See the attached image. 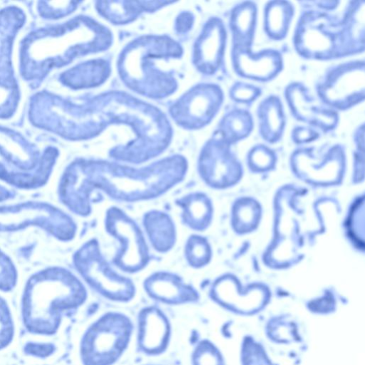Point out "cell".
I'll return each instance as SVG.
<instances>
[{"instance_id":"1","label":"cell","mask_w":365,"mask_h":365,"mask_svg":"<svg viewBox=\"0 0 365 365\" xmlns=\"http://www.w3.org/2000/svg\"><path fill=\"white\" fill-rule=\"evenodd\" d=\"M186 163L180 158L158 162L146 168L129 167L101 162H79L68 170L62 183V197L76 213L87 215L93 190L104 191L121 201L155 197L181 180Z\"/></svg>"},{"instance_id":"2","label":"cell","mask_w":365,"mask_h":365,"mask_svg":"<svg viewBox=\"0 0 365 365\" xmlns=\"http://www.w3.org/2000/svg\"><path fill=\"white\" fill-rule=\"evenodd\" d=\"M85 298L81 282L66 271L35 277L24 293L23 319L31 332L51 334L60 323L61 314L80 304Z\"/></svg>"},{"instance_id":"3","label":"cell","mask_w":365,"mask_h":365,"mask_svg":"<svg viewBox=\"0 0 365 365\" xmlns=\"http://www.w3.org/2000/svg\"><path fill=\"white\" fill-rule=\"evenodd\" d=\"M74 261L87 282L106 297L123 300L133 295L131 281L112 269L101 255L96 240L86 243L76 252Z\"/></svg>"},{"instance_id":"4","label":"cell","mask_w":365,"mask_h":365,"mask_svg":"<svg viewBox=\"0 0 365 365\" xmlns=\"http://www.w3.org/2000/svg\"><path fill=\"white\" fill-rule=\"evenodd\" d=\"M106 228L120 242L114 263L125 272H134L143 269L149 259L148 246L135 222L117 207L109 209Z\"/></svg>"},{"instance_id":"5","label":"cell","mask_w":365,"mask_h":365,"mask_svg":"<svg viewBox=\"0 0 365 365\" xmlns=\"http://www.w3.org/2000/svg\"><path fill=\"white\" fill-rule=\"evenodd\" d=\"M145 287L153 297L170 302L186 301L194 297L192 289L179 277L168 272L150 276L145 281Z\"/></svg>"},{"instance_id":"6","label":"cell","mask_w":365,"mask_h":365,"mask_svg":"<svg viewBox=\"0 0 365 365\" xmlns=\"http://www.w3.org/2000/svg\"><path fill=\"white\" fill-rule=\"evenodd\" d=\"M144 226L154 248L165 252L175 243V232L169 217L163 212L153 211L145 216Z\"/></svg>"},{"instance_id":"7","label":"cell","mask_w":365,"mask_h":365,"mask_svg":"<svg viewBox=\"0 0 365 365\" xmlns=\"http://www.w3.org/2000/svg\"><path fill=\"white\" fill-rule=\"evenodd\" d=\"M182 207V220L187 226L195 230H202L210 217V205L202 194L195 193L181 198L178 202Z\"/></svg>"},{"instance_id":"8","label":"cell","mask_w":365,"mask_h":365,"mask_svg":"<svg viewBox=\"0 0 365 365\" xmlns=\"http://www.w3.org/2000/svg\"><path fill=\"white\" fill-rule=\"evenodd\" d=\"M142 325V338L144 346L150 350L160 349L167 334V325L161 316L155 311L145 314Z\"/></svg>"},{"instance_id":"9","label":"cell","mask_w":365,"mask_h":365,"mask_svg":"<svg viewBox=\"0 0 365 365\" xmlns=\"http://www.w3.org/2000/svg\"><path fill=\"white\" fill-rule=\"evenodd\" d=\"M262 108V127L267 138H275L282 126V118L279 104L274 101H268ZM264 133V134H265Z\"/></svg>"},{"instance_id":"10","label":"cell","mask_w":365,"mask_h":365,"mask_svg":"<svg viewBox=\"0 0 365 365\" xmlns=\"http://www.w3.org/2000/svg\"><path fill=\"white\" fill-rule=\"evenodd\" d=\"M185 256L192 266L205 264L210 256L209 247L205 240L198 236L190 237L185 246Z\"/></svg>"},{"instance_id":"11","label":"cell","mask_w":365,"mask_h":365,"mask_svg":"<svg viewBox=\"0 0 365 365\" xmlns=\"http://www.w3.org/2000/svg\"><path fill=\"white\" fill-rule=\"evenodd\" d=\"M289 7L284 5H275L272 6L267 12V24L270 33L274 35H281L287 28L289 19Z\"/></svg>"},{"instance_id":"12","label":"cell","mask_w":365,"mask_h":365,"mask_svg":"<svg viewBox=\"0 0 365 365\" xmlns=\"http://www.w3.org/2000/svg\"><path fill=\"white\" fill-rule=\"evenodd\" d=\"M255 11L252 6H243L240 11L235 12L233 16V29L235 34L241 35V38L245 35V38H250L252 33Z\"/></svg>"},{"instance_id":"13","label":"cell","mask_w":365,"mask_h":365,"mask_svg":"<svg viewBox=\"0 0 365 365\" xmlns=\"http://www.w3.org/2000/svg\"><path fill=\"white\" fill-rule=\"evenodd\" d=\"M13 334L14 327L9 310L0 299V349L10 343Z\"/></svg>"},{"instance_id":"14","label":"cell","mask_w":365,"mask_h":365,"mask_svg":"<svg viewBox=\"0 0 365 365\" xmlns=\"http://www.w3.org/2000/svg\"><path fill=\"white\" fill-rule=\"evenodd\" d=\"M228 128L230 138H239L249 132L250 128V120L248 115L245 113L232 114L228 117Z\"/></svg>"}]
</instances>
